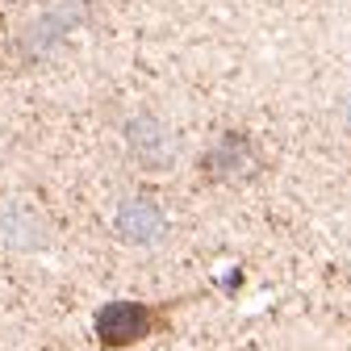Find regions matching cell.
<instances>
[{"instance_id": "1", "label": "cell", "mask_w": 351, "mask_h": 351, "mask_svg": "<svg viewBox=\"0 0 351 351\" xmlns=\"http://www.w3.org/2000/svg\"><path fill=\"white\" fill-rule=\"evenodd\" d=\"M163 326H167V305H147V301H105L93 318L97 343L109 351L134 347Z\"/></svg>"}, {"instance_id": "2", "label": "cell", "mask_w": 351, "mask_h": 351, "mask_svg": "<svg viewBox=\"0 0 351 351\" xmlns=\"http://www.w3.org/2000/svg\"><path fill=\"white\" fill-rule=\"evenodd\" d=\"M0 243L17 255H34L51 243V222L29 197H9L0 205Z\"/></svg>"}, {"instance_id": "3", "label": "cell", "mask_w": 351, "mask_h": 351, "mask_svg": "<svg viewBox=\"0 0 351 351\" xmlns=\"http://www.w3.org/2000/svg\"><path fill=\"white\" fill-rule=\"evenodd\" d=\"M125 147H130V159L143 163L147 171H163L176 163V134L155 113H134L125 121Z\"/></svg>"}, {"instance_id": "4", "label": "cell", "mask_w": 351, "mask_h": 351, "mask_svg": "<svg viewBox=\"0 0 351 351\" xmlns=\"http://www.w3.org/2000/svg\"><path fill=\"white\" fill-rule=\"evenodd\" d=\"M88 17V0H55V5H47L21 34V51L25 55H47L55 51L59 42Z\"/></svg>"}, {"instance_id": "5", "label": "cell", "mask_w": 351, "mask_h": 351, "mask_svg": "<svg viewBox=\"0 0 351 351\" xmlns=\"http://www.w3.org/2000/svg\"><path fill=\"white\" fill-rule=\"evenodd\" d=\"M113 230L130 247H155L167 234V213L155 197H125L113 213Z\"/></svg>"}, {"instance_id": "6", "label": "cell", "mask_w": 351, "mask_h": 351, "mask_svg": "<svg viewBox=\"0 0 351 351\" xmlns=\"http://www.w3.org/2000/svg\"><path fill=\"white\" fill-rule=\"evenodd\" d=\"M201 167H205L209 180H217V184L243 180V176L255 171V143L243 134V130H226V134H217V143L205 151Z\"/></svg>"}, {"instance_id": "7", "label": "cell", "mask_w": 351, "mask_h": 351, "mask_svg": "<svg viewBox=\"0 0 351 351\" xmlns=\"http://www.w3.org/2000/svg\"><path fill=\"white\" fill-rule=\"evenodd\" d=\"M343 130L351 134V93H347V101H343Z\"/></svg>"}]
</instances>
